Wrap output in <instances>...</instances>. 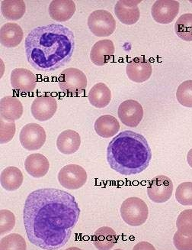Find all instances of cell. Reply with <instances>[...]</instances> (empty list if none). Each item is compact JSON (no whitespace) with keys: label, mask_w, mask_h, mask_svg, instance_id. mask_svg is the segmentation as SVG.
<instances>
[{"label":"cell","mask_w":192,"mask_h":250,"mask_svg":"<svg viewBox=\"0 0 192 250\" xmlns=\"http://www.w3.org/2000/svg\"><path fill=\"white\" fill-rule=\"evenodd\" d=\"M16 124L15 123H9L1 119L0 121V143L1 144L10 142L14 137L16 133Z\"/></svg>","instance_id":"d6a6232c"},{"label":"cell","mask_w":192,"mask_h":250,"mask_svg":"<svg viewBox=\"0 0 192 250\" xmlns=\"http://www.w3.org/2000/svg\"><path fill=\"white\" fill-rule=\"evenodd\" d=\"M173 243L178 250H192V235L182 234L179 231L175 233Z\"/></svg>","instance_id":"836d02e7"},{"label":"cell","mask_w":192,"mask_h":250,"mask_svg":"<svg viewBox=\"0 0 192 250\" xmlns=\"http://www.w3.org/2000/svg\"><path fill=\"white\" fill-rule=\"evenodd\" d=\"M37 78L35 74L26 68H16L11 74V85L14 90L29 94L35 89Z\"/></svg>","instance_id":"9a60e30c"},{"label":"cell","mask_w":192,"mask_h":250,"mask_svg":"<svg viewBox=\"0 0 192 250\" xmlns=\"http://www.w3.org/2000/svg\"><path fill=\"white\" fill-rule=\"evenodd\" d=\"M56 99L52 96H41L34 100L31 106V112L37 121L45 122L54 116L57 110Z\"/></svg>","instance_id":"7c38bea8"},{"label":"cell","mask_w":192,"mask_h":250,"mask_svg":"<svg viewBox=\"0 0 192 250\" xmlns=\"http://www.w3.org/2000/svg\"><path fill=\"white\" fill-rule=\"evenodd\" d=\"M23 37L22 28L16 23H5L0 29V42L5 48L17 47Z\"/></svg>","instance_id":"ffe728a7"},{"label":"cell","mask_w":192,"mask_h":250,"mask_svg":"<svg viewBox=\"0 0 192 250\" xmlns=\"http://www.w3.org/2000/svg\"><path fill=\"white\" fill-rule=\"evenodd\" d=\"M187 162L189 163V166L192 168V148L189 150V153H188Z\"/></svg>","instance_id":"d590c367"},{"label":"cell","mask_w":192,"mask_h":250,"mask_svg":"<svg viewBox=\"0 0 192 250\" xmlns=\"http://www.w3.org/2000/svg\"><path fill=\"white\" fill-rule=\"evenodd\" d=\"M81 145L80 134L72 129L62 132L56 139V148L59 152L64 155L76 153Z\"/></svg>","instance_id":"d6986e66"},{"label":"cell","mask_w":192,"mask_h":250,"mask_svg":"<svg viewBox=\"0 0 192 250\" xmlns=\"http://www.w3.org/2000/svg\"><path fill=\"white\" fill-rule=\"evenodd\" d=\"M175 198L180 205L192 206V182L180 184L175 191Z\"/></svg>","instance_id":"f546056e"},{"label":"cell","mask_w":192,"mask_h":250,"mask_svg":"<svg viewBox=\"0 0 192 250\" xmlns=\"http://www.w3.org/2000/svg\"><path fill=\"white\" fill-rule=\"evenodd\" d=\"M151 148L144 136L127 130L117 135L108 144L107 161L111 169L122 175H136L150 166Z\"/></svg>","instance_id":"3957f363"},{"label":"cell","mask_w":192,"mask_h":250,"mask_svg":"<svg viewBox=\"0 0 192 250\" xmlns=\"http://www.w3.org/2000/svg\"><path fill=\"white\" fill-rule=\"evenodd\" d=\"M175 32L185 42H192V13L180 16L175 24Z\"/></svg>","instance_id":"4316f807"},{"label":"cell","mask_w":192,"mask_h":250,"mask_svg":"<svg viewBox=\"0 0 192 250\" xmlns=\"http://www.w3.org/2000/svg\"><path fill=\"white\" fill-rule=\"evenodd\" d=\"M76 10V4L72 0H53L48 8L51 18L56 21H68Z\"/></svg>","instance_id":"ac0fdd59"},{"label":"cell","mask_w":192,"mask_h":250,"mask_svg":"<svg viewBox=\"0 0 192 250\" xmlns=\"http://www.w3.org/2000/svg\"><path fill=\"white\" fill-rule=\"evenodd\" d=\"M115 51V44L112 41L108 39L99 41L92 46L90 59L95 65L105 66L112 60Z\"/></svg>","instance_id":"2e32d148"},{"label":"cell","mask_w":192,"mask_h":250,"mask_svg":"<svg viewBox=\"0 0 192 250\" xmlns=\"http://www.w3.org/2000/svg\"><path fill=\"white\" fill-rule=\"evenodd\" d=\"M143 247H141V246L137 245L134 247V250H155L153 246L149 244L148 243H146V242H142L140 243Z\"/></svg>","instance_id":"e575fe53"},{"label":"cell","mask_w":192,"mask_h":250,"mask_svg":"<svg viewBox=\"0 0 192 250\" xmlns=\"http://www.w3.org/2000/svg\"><path fill=\"white\" fill-rule=\"evenodd\" d=\"M90 31L97 37H108L116 29V21L108 11L99 9L92 12L88 19Z\"/></svg>","instance_id":"8992f818"},{"label":"cell","mask_w":192,"mask_h":250,"mask_svg":"<svg viewBox=\"0 0 192 250\" xmlns=\"http://www.w3.org/2000/svg\"><path fill=\"white\" fill-rule=\"evenodd\" d=\"M95 131L99 136L108 139L118 134L120 130V124L115 117L111 115H103L95 122Z\"/></svg>","instance_id":"7402d4cb"},{"label":"cell","mask_w":192,"mask_h":250,"mask_svg":"<svg viewBox=\"0 0 192 250\" xmlns=\"http://www.w3.org/2000/svg\"><path fill=\"white\" fill-rule=\"evenodd\" d=\"M58 85L66 95L76 97L83 94L87 89V78L79 69L70 67L60 73Z\"/></svg>","instance_id":"5b68a950"},{"label":"cell","mask_w":192,"mask_h":250,"mask_svg":"<svg viewBox=\"0 0 192 250\" xmlns=\"http://www.w3.org/2000/svg\"><path fill=\"white\" fill-rule=\"evenodd\" d=\"M16 225V217L14 213L9 210H0V234H6L13 230Z\"/></svg>","instance_id":"1f68e13d"},{"label":"cell","mask_w":192,"mask_h":250,"mask_svg":"<svg viewBox=\"0 0 192 250\" xmlns=\"http://www.w3.org/2000/svg\"><path fill=\"white\" fill-rule=\"evenodd\" d=\"M119 120L126 126L135 128L143 118V109L141 104L134 100L123 101L118 107Z\"/></svg>","instance_id":"8fae6325"},{"label":"cell","mask_w":192,"mask_h":250,"mask_svg":"<svg viewBox=\"0 0 192 250\" xmlns=\"http://www.w3.org/2000/svg\"><path fill=\"white\" fill-rule=\"evenodd\" d=\"M23 105L17 97L6 96L0 101L1 119L9 123H15L23 115Z\"/></svg>","instance_id":"e0dca14e"},{"label":"cell","mask_w":192,"mask_h":250,"mask_svg":"<svg viewBox=\"0 0 192 250\" xmlns=\"http://www.w3.org/2000/svg\"><path fill=\"white\" fill-rule=\"evenodd\" d=\"M127 77L135 83H143L148 81L153 74V67L150 61L143 57L135 58L127 63L126 67Z\"/></svg>","instance_id":"5bb4252c"},{"label":"cell","mask_w":192,"mask_h":250,"mask_svg":"<svg viewBox=\"0 0 192 250\" xmlns=\"http://www.w3.org/2000/svg\"><path fill=\"white\" fill-rule=\"evenodd\" d=\"M173 193V183L170 178L165 175H158L149 182L147 195L157 204L166 202L171 198Z\"/></svg>","instance_id":"9c48e42d"},{"label":"cell","mask_w":192,"mask_h":250,"mask_svg":"<svg viewBox=\"0 0 192 250\" xmlns=\"http://www.w3.org/2000/svg\"><path fill=\"white\" fill-rule=\"evenodd\" d=\"M176 227L182 234L192 235V209L184 210L178 215Z\"/></svg>","instance_id":"4dcf8cb0"},{"label":"cell","mask_w":192,"mask_h":250,"mask_svg":"<svg viewBox=\"0 0 192 250\" xmlns=\"http://www.w3.org/2000/svg\"><path fill=\"white\" fill-rule=\"evenodd\" d=\"M26 11L22 0H4L1 2V13L4 18L9 21H16L23 17Z\"/></svg>","instance_id":"484cf974"},{"label":"cell","mask_w":192,"mask_h":250,"mask_svg":"<svg viewBox=\"0 0 192 250\" xmlns=\"http://www.w3.org/2000/svg\"><path fill=\"white\" fill-rule=\"evenodd\" d=\"M27 60L42 72H52L71 61L75 50L74 34L60 24L34 28L25 42Z\"/></svg>","instance_id":"7a4b0ae2"},{"label":"cell","mask_w":192,"mask_h":250,"mask_svg":"<svg viewBox=\"0 0 192 250\" xmlns=\"http://www.w3.org/2000/svg\"><path fill=\"white\" fill-rule=\"evenodd\" d=\"M25 168L30 176L35 178H43L49 171V161L42 154H32L25 159Z\"/></svg>","instance_id":"44dd1931"},{"label":"cell","mask_w":192,"mask_h":250,"mask_svg":"<svg viewBox=\"0 0 192 250\" xmlns=\"http://www.w3.org/2000/svg\"><path fill=\"white\" fill-rule=\"evenodd\" d=\"M118 236L116 232L109 227H103L95 231L93 244L98 250H109L116 245Z\"/></svg>","instance_id":"d4e9b609"},{"label":"cell","mask_w":192,"mask_h":250,"mask_svg":"<svg viewBox=\"0 0 192 250\" xmlns=\"http://www.w3.org/2000/svg\"><path fill=\"white\" fill-rule=\"evenodd\" d=\"M121 216L127 225L139 227L146 223L149 217V208L139 197H129L122 203Z\"/></svg>","instance_id":"277c9868"},{"label":"cell","mask_w":192,"mask_h":250,"mask_svg":"<svg viewBox=\"0 0 192 250\" xmlns=\"http://www.w3.org/2000/svg\"><path fill=\"white\" fill-rule=\"evenodd\" d=\"M0 250H27L26 242L21 235L18 233H12L1 239Z\"/></svg>","instance_id":"83f0119b"},{"label":"cell","mask_w":192,"mask_h":250,"mask_svg":"<svg viewBox=\"0 0 192 250\" xmlns=\"http://www.w3.org/2000/svg\"><path fill=\"white\" fill-rule=\"evenodd\" d=\"M46 139V132L37 124H27L20 132V143L28 151H35L42 148Z\"/></svg>","instance_id":"ba28073f"},{"label":"cell","mask_w":192,"mask_h":250,"mask_svg":"<svg viewBox=\"0 0 192 250\" xmlns=\"http://www.w3.org/2000/svg\"><path fill=\"white\" fill-rule=\"evenodd\" d=\"M87 178L86 170L78 165H67L62 167L58 174L59 183L68 190L81 188L87 183Z\"/></svg>","instance_id":"52a82bcc"},{"label":"cell","mask_w":192,"mask_h":250,"mask_svg":"<svg viewBox=\"0 0 192 250\" xmlns=\"http://www.w3.org/2000/svg\"><path fill=\"white\" fill-rule=\"evenodd\" d=\"M180 4L175 0H158L152 6L151 14L157 23L167 25L178 16Z\"/></svg>","instance_id":"30bf717a"},{"label":"cell","mask_w":192,"mask_h":250,"mask_svg":"<svg viewBox=\"0 0 192 250\" xmlns=\"http://www.w3.org/2000/svg\"><path fill=\"white\" fill-rule=\"evenodd\" d=\"M80 212L76 198L67 191L34 190L27 197L23 210L28 240L42 250H60L70 239Z\"/></svg>","instance_id":"6da1fadb"},{"label":"cell","mask_w":192,"mask_h":250,"mask_svg":"<svg viewBox=\"0 0 192 250\" xmlns=\"http://www.w3.org/2000/svg\"><path fill=\"white\" fill-rule=\"evenodd\" d=\"M90 104L94 107L103 109L111 101V92L104 83H98L92 86L88 96Z\"/></svg>","instance_id":"cb8c5ba5"},{"label":"cell","mask_w":192,"mask_h":250,"mask_svg":"<svg viewBox=\"0 0 192 250\" xmlns=\"http://www.w3.org/2000/svg\"><path fill=\"white\" fill-rule=\"evenodd\" d=\"M177 101L185 107L192 108V80L184 81L178 86Z\"/></svg>","instance_id":"f1b7e54d"},{"label":"cell","mask_w":192,"mask_h":250,"mask_svg":"<svg viewBox=\"0 0 192 250\" xmlns=\"http://www.w3.org/2000/svg\"><path fill=\"white\" fill-rule=\"evenodd\" d=\"M142 1L139 0H120L115 6V13L118 20L124 25L136 24L140 17L139 5Z\"/></svg>","instance_id":"4fadbf2b"},{"label":"cell","mask_w":192,"mask_h":250,"mask_svg":"<svg viewBox=\"0 0 192 250\" xmlns=\"http://www.w3.org/2000/svg\"><path fill=\"white\" fill-rule=\"evenodd\" d=\"M23 174L18 167L9 166L1 172L0 184L2 188L8 191H14L20 188L23 184Z\"/></svg>","instance_id":"603a6c76"}]
</instances>
